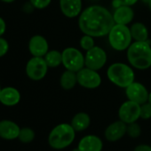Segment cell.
<instances>
[{"label":"cell","instance_id":"1","mask_svg":"<svg viewBox=\"0 0 151 151\" xmlns=\"http://www.w3.org/2000/svg\"><path fill=\"white\" fill-rule=\"evenodd\" d=\"M78 25L85 35L101 37L109 35L115 21L113 14L107 8L101 5H91L80 14Z\"/></svg>","mask_w":151,"mask_h":151},{"label":"cell","instance_id":"2","mask_svg":"<svg viewBox=\"0 0 151 151\" xmlns=\"http://www.w3.org/2000/svg\"><path fill=\"white\" fill-rule=\"evenodd\" d=\"M127 59L132 66L146 70L151 66V46L147 42H132L127 49Z\"/></svg>","mask_w":151,"mask_h":151},{"label":"cell","instance_id":"3","mask_svg":"<svg viewBox=\"0 0 151 151\" xmlns=\"http://www.w3.org/2000/svg\"><path fill=\"white\" fill-rule=\"evenodd\" d=\"M76 131L71 124L62 123L56 126L49 134L48 143L54 150H63L75 140Z\"/></svg>","mask_w":151,"mask_h":151},{"label":"cell","instance_id":"4","mask_svg":"<svg viewBox=\"0 0 151 151\" xmlns=\"http://www.w3.org/2000/svg\"><path fill=\"white\" fill-rule=\"evenodd\" d=\"M107 76L109 80L116 86L126 88L134 81V72L126 64L114 63L108 68Z\"/></svg>","mask_w":151,"mask_h":151},{"label":"cell","instance_id":"5","mask_svg":"<svg viewBox=\"0 0 151 151\" xmlns=\"http://www.w3.org/2000/svg\"><path fill=\"white\" fill-rule=\"evenodd\" d=\"M108 35L110 46L117 51L127 50L132 44L131 31L125 25L115 24Z\"/></svg>","mask_w":151,"mask_h":151},{"label":"cell","instance_id":"6","mask_svg":"<svg viewBox=\"0 0 151 151\" xmlns=\"http://www.w3.org/2000/svg\"><path fill=\"white\" fill-rule=\"evenodd\" d=\"M62 65L64 67L75 73H77L85 66V56L77 48L69 47L62 52Z\"/></svg>","mask_w":151,"mask_h":151},{"label":"cell","instance_id":"7","mask_svg":"<svg viewBox=\"0 0 151 151\" xmlns=\"http://www.w3.org/2000/svg\"><path fill=\"white\" fill-rule=\"evenodd\" d=\"M48 65L42 57H33L26 65V73L32 81H40L47 73Z\"/></svg>","mask_w":151,"mask_h":151},{"label":"cell","instance_id":"8","mask_svg":"<svg viewBox=\"0 0 151 151\" xmlns=\"http://www.w3.org/2000/svg\"><path fill=\"white\" fill-rule=\"evenodd\" d=\"M107 62V54L105 50L98 46L86 51L85 56V65L94 71L101 69Z\"/></svg>","mask_w":151,"mask_h":151},{"label":"cell","instance_id":"9","mask_svg":"<svg viewBox=\"0 0 151 151\" xmlns=\"http://www.w3.org/2000/svg\"><path fill=\"white\" fill-rule=\"evenodd\" d=\"M77 83L85 88L93 89L100 87L101 84V77L97 71L84 67L77 73Z\"/></svg>","mask_w":151,"mask_h":151},{"label":"cell","instance_id":"10","mask_svg":"<svg viewBox=\"0 0 151 151\" xmlns=\"http://www.w3.org/2000/svg\"><path fill=\"white\" fill-rule=\"evenodd\" d=\"M118 117L127 125L136 122L141 118V105L130 100L125 102L118 110Z\"/></svg>","mask_w":151,"mask_h":151},{"label":"cell","instance_id":"11","mask_svg":"<svg viewBox=\"0 0 151 151\" xmlns=\"http://www.w3.org/2000/svg\"><path fill=\"white\" fill-rule=\"evenodd\" d=\"M125 94L128 100L134 102L140 105L149 101L150 93L146 87L140 82L133 81L131 85H129L125 88Z\"/></svg>","mask_w":151,"mask_h":151},{"label":"cell","instance_id":"12","mask_svg":"<svg viewBox=\"0 0 151 151\" xmlns=\"http://www.w3.org/2000/svg\"><path fill=\"white\" fill-rule=\"evenodd\" d=\"M28 50L33 57H44L49 51V45L46 39L39 35L30 38L28 42Z\"/></svg>","mask_w":151,"mask_h":151},{"label":"cell","instance_id":"13","mask_svg":"<svg viewBox=\"0 0 151 151\" xmlns=\"http://www.w3.org/2000/svg\"><path fill=\"white\" fill-rule=\"evenodd\" d=\"M127 131V124L118 120L110 124L105 130V138L109 142H117L124 137Z\"/></svg>","mask_w":151,"mask_h":151},{"label":"cell","instance_id":"14","mask_svg":"<svg viewBox=\"0 0 151 151\" xmlns=\"http://www.w3.org/2000/svg\"><path fill=\"white\" fill-rule=\"evenodd\" d=\"M77 148L80 151H101L103 143L100 137L89 134L80 140Z\"/></svg>","mask_w":151,"mask_h":151},{"label":"cell","instance_id":"15","mask_svg":"<svg viewBox=\"0 0 151 151\" xmlns=\"http://www.w3.org/2000/svg\"><path fill=\"white\" fill-rule=\"evenodd\" d=\"M61 12L68 18H75L81 14V0H60Z\"/></svg>","mask_w":151,"mask_h":151},{"label":"cell","instance_id":"16","mask_svg":"<svg viewBox=\"0 0 151 151\" xmlns=\"http://www.w3.org/2000/svg\"><path fill=\"white\" fill-rule=\"evenodd\" d=\"M134 18V12L131 6H119L115 9L113 13V19L115 24L125 25L133 21Z\"/></svg>","mask_w":151,"mask_h":151},{"label":"cell","instance_id":"17","mask_svg":"<svg viewBox=\"0 0 151 151\" xmlns=\"http://www.w3.org/2000/svg\"><path fill=\"white\" fill-rule=\"evenodd\" d=\"M20 128L19 126L11 120L0 121V137L4 140L17 139L20 134Z\"/></svg>","mask_w":151,"mask_h":151},{"label":"cell","instance_id":"18","mask_svg":"<svg viewBox=\"0 0 151 151\" xmlns=\"http://www.w3.org/2000/svg\"><path fill=\"white\" fill-rule=\"evenodd\" d=\"M20 101V94L18 89L6 87L2 88L0 95V103L6 106H14Z\"/></svg>","mask_w":151,"mask_h":151},{"label":"cell","instance_id":"19","mask_svg":"<svg viewBox=\"0 0 151 151\" xmlns=\"http://www.w3.org/2000/svg\"><path fill=\"white\" fill-rule=\"evenodd\" d=\"M90 123L91 119L85 112H79L76 114L71 120V126L76 132H82L87 129L90 126Z\"/></svg>","mask_w":151,"mask_h":151},{"label":"cell","instance_id":"20","mask_svg":"<svg viewBox=\"0 0 151 151\" xmlns=\"http://www.w3.org/2000/svg\"><path fill=\"white\" fill-rule=\"evenodd\" d=\"M133 39L137 42H147L149 38V30L147 27L141 22H136L130 27Z\"/></svg>","mask_w":151,"mask_h":151},{"label":"cell","instance_id":"21","mask_svg":"<svg viewBox=\"0 0 151 151\" xmlns=\"http://www.w3.org/2000/svg\"><path fill=\"white\" fill-rule=\"evenodd\" d=\"M61 86L65 90L72 89L77 83V73L72 71H65L61 77Z\"/></svg>","mask_w":151,"mask_h":151},{"label":"cell","instance_id":"22","mask_svg":"<svg viewBox=\"0 0 151 151\" xmlns=\"http://www.w3.org/2000/svg\"><path fill=\"white\" fill-rule=\"evenodd\" d=\"M48 67H57L62 64V53L58 50H53L46 53L44 57Z\"/></svg>","mask_w":151,"mask_h":151},{"label":"cell","instance_id":"23","mask_svg":"<svg viewBox=\"0 0 151 151\" xmlns=\"http://www.w3.org/2000/svg\"><path fill=\"white\" fill-rule=\"evenodd\" d=\"M35 138V132L29 127H23L20 128L18 139L23 143H29Z\"/></svg>","mask_w":151,"mask_h":151},{"label":"cell","instance_id":"24","mask_svg":"<svg viewBox=\"0 0 151 151\" xmlns=\"http://www.w3.org/2000/svg\"><path fill=\"white\" fill-rule=\"evenodd\" d=\"M94 37L91 36V35H85L84 36L81 37L80 39V46L83 50H89L91 49H93L95 45H94Z\"/></svg>","mask_w":151,"mask_h":151},{"label":"cell","instance_id":"25","mask_svg":"<svg viewBox=\"0 0 151 151\" xmlns=\"http://www.w3.org/2000/svg\"><path fill=\"white\" fill-rule=\"evenodd\" d=\"M141 133H142V129H141V127L136 123H131V124H128L127 125V131H126V134L133 139H135V138H138L140 135H141Z\"/></svg>","mask_w":151,"mask_h":151},{"label":"cell","instance_id":"26","mask_svg":"<svg viewBox=\"0 0 151 151\" xmlns=\"http://www.w3.org/2000/svg\"><path fill=\"white\" fill-rule=\"evenodd\" d=\"M141 119H151V104L147 102L141 105Z\"/></svg>","mask_w":151,"mask_h":151},{"label":"cell","instance_id":"27","mask_svg":"<svg viewBox=\"0 0 151 151\" xmlns=\"http://www.w3.org/2000/svg\"><path fill=\"white\" fill-rule=\"evenodd\" d=\"M138 0H113L112 4L115 8L119 6H132L135 4Z\"/></svg>","mask_w":151,"mask_h":151},{"label":"cell","instance_id":"28","mask_svg":"<svg viewBox=\"0 0 151 151\" xmlns=\"http://www.w3.org/2000/svg\"><path fill=\"white\" fill-rule=\"evenodd\" d=\"M51 2L52 0H30L32 6L36 9H44L51 4Z\"/></svg>","mask_w":151,"mask_h":151},{"label":"cell","instance_id":"29","mask_svg":"<svg viewBox=\"0 0 151 151\" xmlns=\"http://www.w3.org/2000/svg\"><path fill=\"white\" fill-rule=\"evenodd\" d=\"M9 50V44L7 41L0 36V58L4 57Z\"/></svg>","mask_w":151,"mask_h":151},{"label":"cell","instance_id":"30","mask_svg":"<svg viewBox=\"0 0 151 151\" xmlns=\"http://www.w3.org/2000/svg\"><path fill=\"white\" fill-rule=\"evenodd\" d=\"M133 151H151V146L147 144H141L138 145Z\"/></svg>","mask_w":151,"mask_h":151},{"label":"cell","instance_id":"31","mask_svg":"<svg viewBox=\"0 0 151 151\" xmlns=\"http://www.w3.org/2000/svg\"><path fill=\"white\" fill-rule=\"evenodd\" d=\"M5 29H6V24L4 20L0 17V36L4 35V33L5 32Z\"/></svg>","mask_w":151,"mask_h":151},{"label":"cell","instance_id":"32","mask_svg":"<svg viewBox=\"0 0 151 151\" xmlns=\"http://www.w3.org/2000/svg\"><path fill=\"white\" fill-rule=\"evenodd\" d=\"M2 2H4V3H12L13 1L15 0H1Z\"/></svg>","mask_w":151,"mask_h":151},{"label":"cell","instance_id":"33","mask_svg":"<svg viewBox=\"0 0 151 151\" xmlns=\"http://www.w3.org/2000/svg\"><path fill=\"white\" fill-rule=\"evenodd\" d=\"M148 102L151 104V92L150 93V96H149V101H148Z\"/></svg>","mask_w":151,"mask_h":151},{"label":"cell","instance_id":"34","mask_svg":"<svg viewBox=\"0 0 151 151\" xmlns=\"http://www.w3.org/2000/svg\"><path fill=\"white\" fill-rule=\"evenodd\" d=\"M149 6H150V11H151V0H149Z\"/></svg>","mask_w":151,"mask_h":151},{"label":"cell","instance_id":"35","mask_svg":"<svg viewBox=\"0 0 151 151\" xmlns=\"http://www.w3.org/2000/svg\"><path fill=\"white\" fill-rule=\"evenodd\" d=\"M72 151H80V150H78V148H77V149H74Z\"/></svg>","mask_w":151,"mask_h":151},{"label":"cell","instance_id":"36","mask_svg":"<svg viewBox=\"0 0 151 151\" xmlns=\"http://www.w3.org/2000/svg\"><path fill=\"white\" fill-rule=\"evenodd\" d=\"M1 90H2V88H0V95H1Z\"/></svg>","mask_w":151,"mask_h":151}]
</instances>
